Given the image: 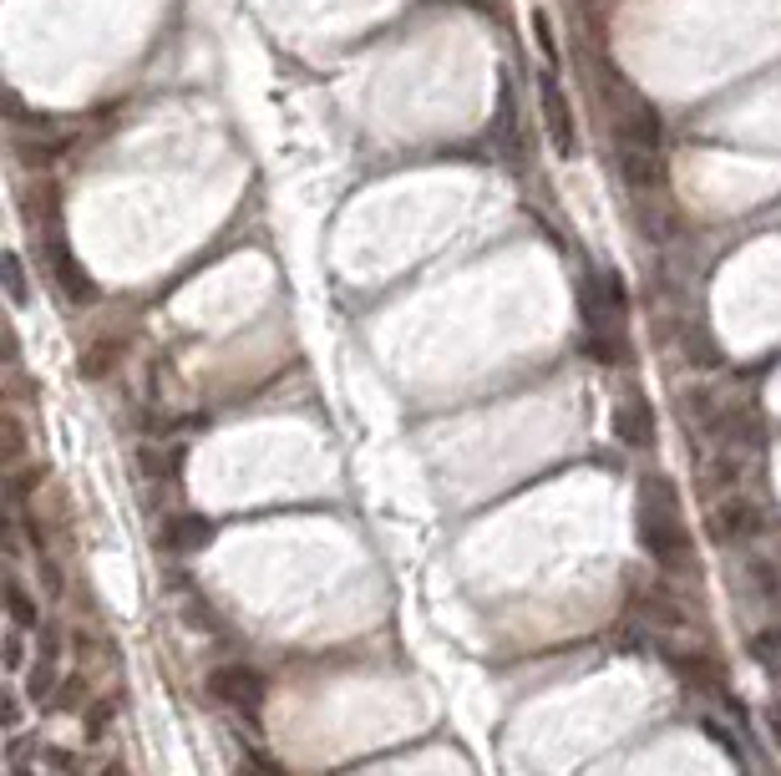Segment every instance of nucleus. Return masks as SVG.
Returning a JSON list of instances; mask_svg holds the SVG:
<instances>
[{"instance_id": "obj_2", "label": "nucleus", "mask_w": 781, "mask_h": 776, "mask_svg": "<svg viewBox=\"0 0 781 776\" xmlns=\"http://www.w3.org/2000/svg\"><path fill=\"white\" fill-rule=\"evenodd\" d=\"M538 102H543V127H548V143L568 157L578 147V132H574V112H568V92L558 86V67H543V72H538Z\"/></svg>"}, {"instance_id": "obj_5", "label": "nucleus", "mask_w": 781, "mask_h": 776, "mask_svg": "<svg viewBox=\"0 0 781 776\" xmlns=\"http://www.w3.org/2000/svg\"><path fill=\"white\" fill-rule=\"evenodd\" d=\"M767 533V518L751 508V502H726V508H716V538L721 543H746V538Z\"/></svg>"}, {"instance_id": "obj_9", "label": "nucleus", "mask_w": 781, "mask_h": 776, "mask_svg": "<svg viewBox=\"0 0 781 776\" xmlns=\"http://www.w3.org/2000/svg\"><path fill=\"white\" fill-rule=\"evenodd\" d=\"M6 285H11V299H16V305H25V279H21V259H16V254L6 259Z\"/></svg>"}, {"instance_id": "obj_4", "label": "nucleus", "mask_w": 781, "mask_h": 776, "mask_svg": "<svg viewBox=\"0 0 781 776\" xmlns=\"http://www.w3.org/2000/svg\"><path fill=\"white\" fill-rule=\"evenodd\" d=\"M614 437L625 447H649L655 442V411H649V401L639 391L619 396V407H614Z\"/></svg>"}, {"instance_id": "obj_10", "label": "nucleus", "mask_w": 781, "mask_h": 776, "mask_svg": "<svg viewBox=\"0 0 781 776\" xmlns=\"http://www.w3.org/2000/svg\"><path fill=\"white\" fill-rule=\"evenodd\" d=\"M11 614H16V624H37V610H31V599L21 594V584H11Z\"/></svg>"}, {"instance_id": "obj_7", "label": "nucleus", "mask_w": 781, "mask_h": 776, "mask_svg": "<svg viewBox=\"0 0 781 776\" xmlns=\"http://www.w3.org/2000/svg\"><path fill=\"white\" fill-rule=\"evenodd\" d=\"M208 538H214V523H204V518L183 513V518H173V523H168V533H163V543H168L173 553H188V549H204Z\"/></svg>"}, {"instance_id": "obj_8", "label": "nucleus", "mask_w": 781, "mask_h": 776, "mask_svg": "<svg viewBox=\"0 0 781 776\" xmlns=\"http://www.w3.org/2000/svg\"><path fill=\"white\" fill-rule=\"evenodd\" d=\"M533 31H538L543 61H548V67H558V41H553V21H548V11H538V16H533Z\"/></svg>"}, {"instance_id": "obj_6", "label": "nucleus", "mask_w": 781, "mask_h": 776, "mask_svg": "<svg viewBox=\"0 0 781 776\" xmlns=\"http://www.w3.org/2000/svg\"><path fill=\"white\" fill-rule=\"evenodd\" d=\"M51 269H56V285L66 289L72 299H92V295H96V285L86 279L82 264H76L72 254H66V244H61V239H51Z\"/></svg>"}, {"instance_id": "obj_1", "label": "nucleus", "mask_w": 781, "mask_h": 776, "mask_svg": "<svg viewBox=\"0 0 781 776\" xmlns=\"http://www.w3.org/2000/svg\"><path fill=\"white\" fill-rule=\"evenodd\" d=\"M639 543H645L649 559L660 563V569L690 563L686 508H680V492L665 478H645V488H639Z\"/></svg>"}, {"instance_id": "obj_3", "label": "nucleus", "mask_w": 781, "mask_h": 776, "mask_svg": "<svg viewBox=\"0 0 781 776\" xmlns=\"http://www.w3.org/2000/svg\"><path fill=\"white\" fill-rule=\"evenodd\" d=\"M208 695L224 701L234 716H259V705H265V681L254 675L249 665H229V670H214L208 675Z\"/></svg>"}]
</instances>
